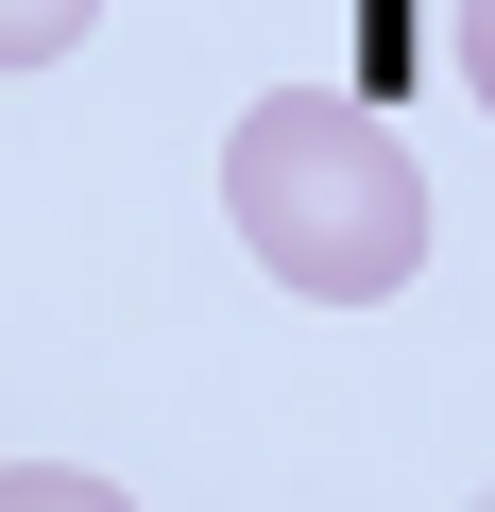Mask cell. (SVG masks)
I'll use <instances>...</instances> for the list:
<instances>
[{"label":"cell","instance_id":"6da1fadb","mask_svg":"<svg viewBox=\"0 0 495 512\" xmlns=\"http://www.w3.org/2000/svg\"><path fill=\"white\" fill-rule=\"evenodd\" d=\"M222 222L291 308H393L427 274V154L342 86H274L222 137Z\"/></svg>","mask_w":495,"mask_h":512},{"label":"cell","instance_id":"7a4b0ae2","mask_svg":"<svg viewBox=\"0 0 495 512\" xmlns=\"http://www.w3.org/2000/svg\"><path fill=\"white\" fill-rule=\"evenodd\" d=\"M86 18H103V0H0V86H18V69H69Z\"/></svg>","mask_w":495,"mask_h":512},{"label":"cell","instance_id":"3957f363","mask_svg":"<svg viewBox=\"0 0 495 512\" xmlns=\"http://www.w3.org/2000/svg\"><path fill=\"white\" fill-rule=\"evenodd\" d=\"M0 512H137V495L86 478V461H0Z\"/></svg>","mask_w":495,"mask_h":512},{"label":"cell","instance_id":"277c9868","mask_svg":"<svg viewBox=\"0 0 495 512\" xmlns=\"http://www.w3.org/2000/svg\"><path fill=\"white\" fill-rule=\"evenodd\" d=\"M444 69H461V103L495 120V0H444Z\"/></svg>","mask_w":495,"mask_h":512}]
</instances>
